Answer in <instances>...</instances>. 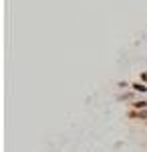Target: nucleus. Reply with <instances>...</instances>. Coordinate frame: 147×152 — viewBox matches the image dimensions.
<instances>
[{"mask_svg":"<svg viewBox=\"0 0 147 152\" xmlns=\"http://www.w3.org/2000/svg\"><path fill=\"white\" fill-rule=\"evenodd\" d=\"M133 97H135V94H133V91H131V89H127V91H125V94L117 95V97H115V99H117V102H131V99H133Z\"/></svg>","mask_w":147,"mask_h":152,"instance_id":"obj_2","label":"nucleus"},{"mask_svg":"<svg viewBox=\"0 0 147 152\" xmlns=\"http://www.w3.org/2000/svg\"><path fill=\"white\" fill-rule=\"evenodd\" d=\"M129 118H133V120H147V110H131Z\"/></svg>","mask_w":147,"mask_h":152,"instance_id":"obj_1","label":"nucleus"},{"mask_svg":"<svg viewBox=\"0 0 147 152\" xmlns=\"http://www.w3.org/2000/svg\"><path fill=\"white\" fill-rule=\"evenodd\" d=\"M131 87H133V91H137V94H147L145 83H131Z\"/></svg>","mask_w":147,"mask_h":152,"instance_id":"obj_3","label":"nucleus"},{"mask_svg":"<svg viewBox=\"0 0 147 152\" xmlns=\"http://www.w3.org/2000/svg\"><path fill=\"white\" fill-rule=\"evenodd\" d=\"M139 79H141V83H147V71H141V75H139Z\"/></svg>","mask_w":147,"mask_h":152,"instance_id":"obj_6","label":"nucleus"},{"mask_svg":"<svg viewBox=\"0 0 147 152\" xmlns=\"http://www.w3.org/2000/svg\"><path fill=\"white\" fill-rule=\"evenodd\" d=\"M131 105H133V110H147V99H137Z\"/></svg>","mask_w":147,"mask_h":152,"instance_id":"obj_4","label":"nucleus"},{"mask_svg":"<svg viewBox=\"0 0 147 152\" xmlns=\"http://www.w3.org/2000/svg\"><path fill=\"white\" fill-rule=\"evenodd\" d=\"M117 85H119V89H129V87H131V85H129L127 81H119Z\"/></svg>","mask_w":147,"mask_h":152,"instance_id":"obj_5","label":"nucleus"}]
</instances>
